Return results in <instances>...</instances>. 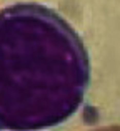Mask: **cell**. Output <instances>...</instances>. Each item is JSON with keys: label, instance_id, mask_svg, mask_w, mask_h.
Segmentation results:
<instances>
[{"label": "cell", "instance_id": "7a4b0ae2", "mask_svg": "<svg viewBox=\"0 0 120 131\" xmlns=\"http://www.w3.org/2000/svg\"><path fill=\"white\" fill-rule=\"evenodd\" d=\"M88 131H120V125H112V126H100V128H94Z\"/></svg>", "mask_w": 120, "mask_h": 131}, {"label": "cell", "instance_id": "6da1fadb", "mask_svg": "<svg viewBox=\"0 0 120 131\" xmlns=\"http://www.w3.org/2000/svg\"><path fill=\"white\" fill-rule=\"evenodd\" d=\"M88 83V51L62 15L40 3L0 8V131L62 125Z\"/></svg>", "mask_w": 120, "mask_h": 131}]
</instances>
